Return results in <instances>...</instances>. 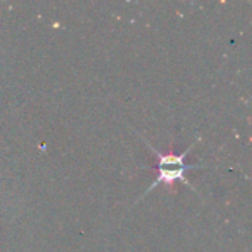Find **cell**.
<instances>
[{
  "instance_id": "1",
  "label": "cell",
  "mask_w": 252,
  "mask_h": 252,
  "mask_svg": "<svg viewBox=\"0 0 252 252\" xmlns=\"http://www.w3.org/2000/svg\"><path fill=\"white\" fill-rule=\"evenodd\" d=\"M149 145V143H148ZM149 148L155 152V157L158 159L155 171L158 173L157 180L154 182V185L149 188V190H152L157 185L164 183V185H173L174 182L180 180L188 183V180L185 179V173L190 168L185 164V158L188 157V152L190 149H188L183 154H174V152H167V154H161L158 152L154 146L149 145ZM189 185V183H188Z\"/></svg>"
}]
</instances>
